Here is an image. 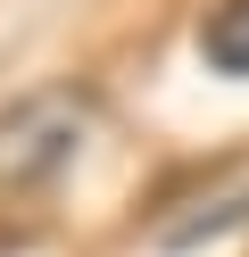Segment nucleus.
I'll return each mask as SVG.
<instances>
[{
  "instance_id": "f257e3e1",
  "label": "nucleus",
  "mask_w": 249,
  "mask_h": 257,
  "mask_svg": "<svg viewBox=\"0 0 249 257\" xmlns=\"http://www.w3.org/2000/svg\"><path fill=\"white\" fill-rule=\"evenodd\" d=\"M92 116H100L92 83H33V91H17V100H0V199L58 183L66 158L92 133Z\"/></svg>"
},
{
  "instance_id": "f03ea898",
  "label": "nucleus",
  "mask_w": 249,
  "mask_h": 257,
  "mask_svg": "<svg viewBox=\"0 0 249 257\" xmlns=\"http://www.w3.org/2000/svg\"><path fill=\"white\" fill-rule=\"evenodd\" d=\"M241 216H249V166L241 174H216V183H191L183 207L158 216V249H191V240L224 232V224H241Z\"/></svg>"
},
{
  "instance_id": "7ed1b4c3",
  "label": "nucleus",
  "mask_w": 249,
  "mask_h": 257,
  "mask_svg": "<svg viewBox=\"0 0 249 257\" xmlns=\"http://www.w3.org/2000/svg\"><path fill=\"white\" fill-rule=\"evenodd\" d=\"M199 58L216 75H249V0H216L199 17Z\"/></svg>"
}]
</instances>
